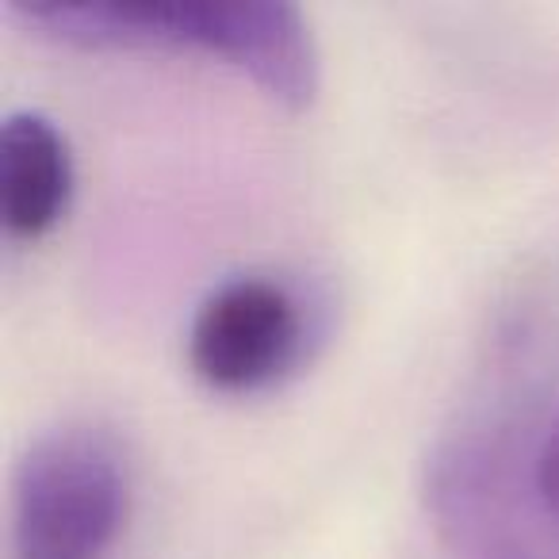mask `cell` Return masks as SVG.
Masks as SVG:
<instances>
[{
	"label": "cell",
	"instance_id": "obj_1",
	"mask_svg": "<svg viewBox=\"0 0 559 559\" xmlns=\"http://www.w3.org/2000/svg\"><path fill=\"white\" fill-rule=\"evenodd\" d=\"M12 12L78 50H162L230 66L288 111L319 96V47L288 0H58Z\"/></svg>",
	"mask_w": 559,
	"mask_h": 559
},
{
	"label": "cell",
	"instance_id": "obj_2",
	"mask_svg": "<svg viewBox=\"0 0 559 559\" xmlns=\"http://www.w3.org/2000/svg\"><path fill=\"white\" fill-rule=\"evenodd\" d=\"M544 429L528 399H487L433 437L421 506L456 559H559V506L540 472Z\"/></svg>",
	"mask_w": 559,
	"mask_h": 559
},
{
	"label": "cell",
	"instance_id": "obj_3",
	"mask_svg": "<svg viewBox=\"0 0 559 559\" xmlns=\"http://www.w3.org/2000/svg\"><path fill=\"white\" fill-rule=\"evenodd\" d=\"M131 513L119 449L96 429H58L16 460L12 544L16 559H104Z\"/></svg>",
	"mask_w": 559,
	"mask_h": 559
},
{
	"label": "cell",
	"instance_id": "obj_4",
	"mask_svg": "<svg viewBox=\"0 0 559 559\" xmlns=\"http://www.w3.org/2000/svg\"><path fill=\"white\" fill-rule=\"evenodd\" d=\"M304 345V307L280 280L234 276L195 311L188 326V368L218 395H249L288 376Z\"/></svg>",
	"mask_w": 559,
	"mask_h": 559
},
{
	"label": "cell",
	"instance_id": "obj_5",
	"mask_svg": "<svg viewBox=\"0 0 559 559\" xmlns=\"http://www.w3.org/2000/svg\"><path fill=\"white\" fill-rule=\"evenodd\" d=\"M73 200V154L39 111H16L0 127V223L12 241H43Z\"/></svg>",
	"mask_w": 559,
	"mask_h": 559
},
{
	"label": "cell",
	"instance_id": "obj_6",
	"mask_svg": "<svg viewBox=\"0 0 559 559\" xmlns=\"http://www.w3.org/2000/svg\"><path fill=\"white\" fill-rule=\"evenodd\" d=\"M540 472H544V487H548V495L556 498V506H559V414L548 418V429H544Z\"/></svg>",
	"mask_w": 559,
	"mask_h": 559
}]
</instances>
